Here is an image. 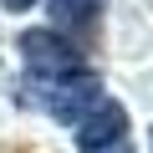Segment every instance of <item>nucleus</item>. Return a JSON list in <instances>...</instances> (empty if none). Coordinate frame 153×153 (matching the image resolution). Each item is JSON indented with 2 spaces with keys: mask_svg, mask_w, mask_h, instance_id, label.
Masks as SVG:
<instances>
[{
  "mask_svg": "<svg viewBox=\"0 0 153 153\" xmlns=\"http://www.w3.org/2000/svg\"><path fill=\"white\" fill-rule=\"evenodd\" d=\"M16 51H21V66L36 76V82H87V76H97L92 71V61H87V51L76 46V41H66L61 31H51V26H31V31H21L16 36Z\"/></svg>",
  "mask_w": 153,
  "mask_h": 153,
  "instance_id": "obj_1",
  "label": "nucleus"
},
{
  "mask_svg": "<svg viewBox=\"0 0 153 153\" xmlns=\"http://www.w3.org/2000/svg\"><path fill=\"white\" fill-rule=\"evenodd\" d=\"M148 148H153V128H148Z\"/></svg>",
  "mask_w": 153,
  "mask_h": 153,
  "instance_id": "obj_7",
  "label": "nucleus"
},
{
  "mask_svg": "<svg viewBox=\"0 0 153 153\" xmlns=\"http://www.w3.org/2000/svg\"><path fill=\"white\" fill-rule=\"evenodd\" d=\"M31 5H36V0H0V10H16V16H21V10H31Z\"/></svg>",
  "mask_w": 153,
  "mask_h": 153,
  "instance_id": "obj_5",
  "label": "nucleus"
},
{
  "mask_svg": "<svg viewBox=\"0 0 153 153\" xmlns=\"http://www.w3.org/2000/svg\"><path fill=\"white\" fill-rule=\"evenodd\" d=\"M97 102H102V82H97V76H87V82H51L46 97H41V107L56 123H71V128L82 123Z\"/></svg>",
  "mask_w": 153,
  "mask_h": 153,
  "instance_id": "obj_3",
  "label": "nucleus"
},
{
  "mask_svg": "<svg viewBox=\"0 0 153 153\" xmlns=\"http://www.w3.org/2000/svg\"><path fill=\"white\" fill-rule=\"evenodd\" d=\"M112 153H133V148H128V143H123V148H112Z\"/></svg>",
  "mask_w": 153,
  "mask_h": 153,
  "instance_id": "obj_6",
  "label": "nucleus"
},
{
  "mask_svg": "<svg viewBox=\"0 0 153 153\" xmlns=\"http://www.w3.org/2000/svg\"><path fill=\"white\" fill-rule=\"evenodd\" d=\"M46 10H51V31L82 46L102 21V0H46Z\"/></svg>",
  "mask_w": 153,
  "mask_h": 153,
  "instance_id": "obj_4",
  "label": "nucleus"
},
{
  "mask_svg": "<svg viewBox=\"0 0 153 153\" xmlns=\"http://www.w3.org/2000/svg\"><path fill=\"white\" fill-rule=\"evenodd\" d=\"M123 143H128V107L112 102V97H102L82 123H76V148L82 153H112Z\"/></svg>",
  "mask_w": 153,
  "mask_h": 153,
  "instance_id": "obj_2",
  "label": "nucleus"
}]
</instances>
